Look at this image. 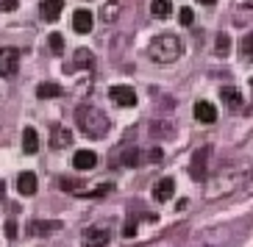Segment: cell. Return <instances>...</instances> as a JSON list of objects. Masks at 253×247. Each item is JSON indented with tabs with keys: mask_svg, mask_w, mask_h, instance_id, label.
<instances>
[{
	"mask_svg": "<svg viewBox=\"0 0 253 247\" xmlns=\"http://www.w3.org/2000/svg\"><path fill=\"white\" fill-rule=\"evenodd\" d=\"M47 45H50V53H53V56H61L67 42H64V36H61V34H50V36H47Z\"/></svg>",
	"mask_w": 253,
	"mask_h": 247,
	"instance_id": "obj_23",
	"label": "cell"
},
{
	"mask_svg": "<svg viewBox=\"0 0 253 247\" xmlns=\"http://www.w3.org/2000/svg\"><path fill=\"white\" fill-rule=\"evenodd\" d=\"M61 11H64V0H42L39 3V14H42L45 23H56L61 17Z\"/></svg>",
	"mask_w": 253,
	"mask_h": 247,
	"instance_id": "obj_8",
	"label": "cell"
},
{
	"mask_svg": "<svg viewBox=\"0 0 253 247\" xmlns=\"http://www.w3.org/2000/svg\"><path fill=\"white\" fill-rule=\"evenodd\" d=\"M220 98H223V103L228 106L231 111H239V108L245 106V100H242L239 89H234V86H225V89H220Z\"/></svg>",
	"mask_w": 253,
	"mask_h": 247,
	"instance_id": "obj_16",
	"label": "cell"
},
{
	"mask_svg": "<svg viewBox=\"0 0 253 247\" xmlns=\"http://www.w3.org/2000/svg\"><path fill=\"white\" fill-rule=\"evenodd\" d=\"M134 233H136V225H126V228H123V236H126V239L134 236Z\"/></svg>",
	"mask_w": 253,
	"mask_h": 247,
	"instance_id": "obj_32",
	"label": "cell"
},
{
	"mask_svg": "<svg viewBox=\"0 0 253 247\" xmlns=\"http://www.w3.org/2000/svg\"><path fill=\"white\" fill-rule=\"evenodd\" d=\"M195 120L203 122V125H211V122H217V108L209 100H198L195 103Z\"/></svg>",
	"mask_w": 253,
	"mask_h": 247,
	"instance_id": "obj_10",
	"label": "cell"
},
{
	"mask_svg": "<svg viewBox=\"0 0 253 247\" xmlns=\"http://www.w3.org/2000/svg\"><path fill=\"white\" fill-rule=\"evenodd\" d=\"M17 64H20V53H17V47H0V78L14 75Z\"/></svg>",
	"mask_w": 253,
	"mask_h": 247,
	"instance_id": "obj_5",
	"label": "cell"
},
{
	"mask_svg": "<svg viewBox=\"0 0 253 247\" xmlns=\"http://www.w3.org/2000/svg\"><path fill=\"white\" fill-rule=\"evenodd\" d=\"M178 20H181V25H186V28H189V25H192V8H181Z\"/></svg>",
	"mask_w": 253,
	"mask_h": 247,
	"instance_id": "obj_26",
	"label": "cell"
},
{
	"mask_svg": "<svg viewBox=\"0 0 253 247\" xmlns=\"http://www.w3.org/2000/svg\"><path fill=\"white\" fill-rule=\"evenodd\" d=\"M61 92H64V89H61L59 83H39V86H37V95H39V98H42V100H50V98H61Z\"/></svg>",
	"mask_w": 253,
	"mask_h": 247,
	"instance_id": "obj_20",
	"label": "cell"
},
{
	"mask_svg": "<svg viewBox=\"0 0 253 247\" xmlns=\"http://www.w3.org/2000/svg\"><path fill=\"white\" fill-rule=\"evenodd\" d=\"M181 53H184V45L172 34H159V36L150 39V45H148V56L156 64H172V61L181 59Z\"/></svg>",
	"mask_w": 253,
	"mask_h": 247,
	"instance_id": "obj_2",
	"label": "cell"
},
{
	"mask_svg": "<svg viewBox=\"0 0 253 247\" xmlns=\"http://www.w3.org/2000/svg\"><path fill=\"white\" fill-rule=\"evenodd\" d=\"M73 167L75 170H95L97 167V156L92 150H78L73 156Z\"/></svg>",
	"mask_w": 253,
	"mask_h": 247,
	"instance_id": "obj_14",
	"label": "cell"
},
{
	"mask_svg": "<svg viewBox=\"0 0 253 247\" xmlns=\"http://www.w3.org/2000/svg\"><path fill=\"white\" fill-rule=\"evenodd\" d=\"M81 239L86 247H106L109 239H112V233L106 231V228H86V231L81 233Z\"/></svg>",
	"mask_w": 253,
	"mask_h": 247,
	"instance_id": "obj_7",
	"label": "cell"
},
{
	"mask_svg": "<svg viewBox=\"0 0 253 247\" xmlns=\"http://www.w3.org/2000/svg\"><path fill=\"white\" fill-rule=\"evenodd\" d=\"M61 189H67V192H78V189H81V183H78V180H73V178H61Z\"/></svg>",
	"mask_w": 253,
	"mask_h": 247,
	"instance_id": "obj_27",
	"label": "cell"
},
{
	"mask_svg": "<svg viewBox=\"0 0 253 247\" xmlns=\"http://www.w3.org/2000/svg\"><path fill=\"white\" fill-rule=\"evenodd\" d=\"M56 231H61V222L59 219H45V222H31L28 225V233L31 236H50V233H56Z\"/></svg>",
	"mask_w": 253,
	"mask_h": 247,
	"instance_id": "obj_13",
	"label": "cell"
},
{
	"mask_svg": "<svg viewBox=\"0 0 253 247\" xmlns=\"http://www.w3.org/2000/svg\"><path fill=\"white\" fill-rule=\"evenodd\" d=\"M209 158H211V147H201V150H198V153L192 156V164H189V173H192V178L206 180V167H209Z\"/></svg>",
	"mask_w": 253,
	"mask_h": 247,
	"instance_id": "obj_6",
	"label": "cell"
},
{
	"mask_svg": "<svg viewBox=\"0 0 253 247\" xmlns=\"http://www.w3.org/2000/svg\"><path fill=\"white\" fill-rule=\"evenodd\" d=\"M172 195H175V180L172 178H159L153 183V200L167 203V200H172Z\"/></svg>",
	"mask_w": 253,
	"mask_h": 247,
	"instance_id": "obj_9",
	"label": "cell"
},
{
	"mask_svg": "<svg viewBox=\"0 0 253 247\" xmlns=\"http://www.w3.org/2000/svg\"><path fill=\"white\" fill-rule=\"evenodd\" d=\"M148 156H150V161H162V158H164V153H162V147H153V150L148 153Z\"/></svg>",
	"mask_w": 253,
	"mask_h": 247,
	"instance_id": "obj_30",
	"label": "cell"
},
{
	"mask_svg": "<svg viewBox=\"0 0 253 247\" xmlns=\"http://www.w3.org/2000/svg\"><path fill=\"white\" fill-rule=\"evenodd\" d=\"M117 14H120V0H109V6H103V11H100V17L106 23H114Z\"/></svg>",
	"mask_w": 253,
	"mask_h": 247,
	"instance_id": "obj_22",
	"label": "cell"
},
{
	"mask_svg": "<svg viewBox=\"0 0 253 247\" xmlns=\"http://www.w3.org/2000/svg\"><path fill=\"white\" fill-rule=\"evenodd\" d=\"M239 180H242V175H239L237 167H225V170H220L214 178L206 180L203 195H206V200H220V197L231 195V192L239 186Z\"/></svg>",
	"mask_w": 253,
	"mask_h": 247,
	"instance_id": "obj_3",
	"label": "cell"
},
{
	"mask_svg": "<svg viewBox=\"0 0 253 247\" xmlns=\"http://www.w3.org/2000/svg\"><path fill=\"white\" fill-rule=\"evenodd\" d=\"M73 144V131L70 128H61V125H56L50 131V147L53 150H61V147H70Z\"/></svg>",
	"mask_w": 253,
	"mask_h": 247,
	"instance_id": "obj_12",
	"label": "cell"
},
{
	"mask_svg": "<svg viewBox=\"0 0 253 247\" xmlns=\"http://www.w3.org/2000/svg\"><path fill=\"white\" fill-rule=\"evenodd\" d=\"M228 50H231V39H228V34H217L214 53L220 56V59H225V56H228Z\"/></svg>",
	"mask_w": 253,
	"mask_h": 247,
	"instance_id": "obj_21",
	"label": "cell"
},
{
	"mask_svg": "<svg viewBox=\"0 0 253 247\" xmlns=\"http://www.w3.org/2000/svg\"><path fill=\"white\" fill-rule=\"evenodd\" d=\"M109 192H112V183H100V186L89 189V192H81V195H86V197H100V195H109Z\"/></svg>",
	"mask_w": 253,
	"mask_h": 247,
	"instance_id": "obj_25",
	"label": "cell"
},
{
	"mask_svg": "<svg viewBox=\"0 0 253 247\" xmlns=\"http://www.w3.org/2000/svg\"><path fill=\"white\" fill-rule=\"evenodd\" d=\"M203 6H211V3H217V0H201Z\"/></svg>",
	"mask_w": 253,
	"mask_h": 247,
	"instance_id": "obj_34",
	"label": "cell"
},
{
	"mask_svg": "<svg viewBox=\"0 0 253 247\" xmlns=\"http://www.w3.org/2000/svg\"><path fill=\"white\" fill-rule=\"evenodd\" d=\"M242 53H245V59H251V36H245V42H242Z\"/></svg>",
	"mask_w": 253,
	"mask_h": 247,
	"instance_id": "obj_31",
	"label": "cell"
},
{
	"mask_svg": "<svg viewBox=\"0 0 253 247\" xmlns=\"http://www.w3.org/2000/svg\"><path fill=\"white\" fill-rule=\"evenodd\" d=\"M120 161H123L126 167H136V164L142 161V153H139L136 147H128L126 153H123V158H120Z\"/></svg>",
	"mask_w": 253,
	"mask_h": 247,
	"instance_id": "obj_24",
	"label": "cell"
},
{
	"mask_svg": "<svg viewBox=\"0 0 253 247\" xmlns=\"http://www.w3.org/2000/svg\"><path fill=\"white\" fill-rule=\"evenodd\" d=\"M75 122L89 139H103L109 134V117L95 106H78L75 108Z\"/></svg>",
	"mask_w": 253,
	"mask_h": 247,
	"instance_id": "obj_1",
	"label": "cell"
},
{
	"mask_svg": "<svg viewBox=\"0 0 253 247\" xmlns=\"http://www.w3.org/2000/svg\"><path fill=\"white\" fill-rule=\"evenodd\" d=\"M37 150H39L37 131H34V128H25V131H23V153H25V156H34Z\"/></svg>",
	"mask_w": 253,
	"mask_h": 247,
	"instance_id": "obj_18",
	"label": "cell"
},
{
	"mask_svg": "<svg viewBox=\"0 0 253 247\" xmlns=\"http://www.w3.org/2000/svg\"><path fill=\"white\" fill-rule=\"evenodd\" d=\"M17 0H0V11H14Z\"/></svg>",
	"mask_w": 253,
	"mask_h": 247,
	"instance_id": "obj_29",
	"label": "cell"
},
{
	"mask_svg": "<svg viewBox=\"0 0 253 247\" xmlns=\"http://www.w3.org/2000/svg\"><path fill=\"white\" fill-rule=\"evenodd\" d=\"M3 195H6V183L0 180V200H3Z\"/></svg>",
	"mask_w": 253,
	"mask_h": 247,
	"instance_id": "obj_33",
	"label": "cell"
},
{
	"mask_svg": "<svg viewBox=\"0 0 253 247\" xmlns=\"http://www.w3.org/2000/svg\"><path fill=\"white\" fill-rule=\"evenodd\" d=\"M150 14L156 17V20L170 17L172 14V3H170V0H153V3H150Z\"/></svg>",
	"mask_w": 253,
	"mask_h": 247,
	"instance_id": "obj_19",
	"label": "cell"
},
{
	"mask_svg": "<svg viewBox=\"0 0 253 247\" xmlns=\"http://www.w3.org/2000/svg\"><path fill=\"white\" fill-rule=\"evenodd\" d=\"M92 20H95V17H92L89 8H78V11L73 14V31L75 34H89L92 25H95Z\"/></svg>",
	"mask_w": 253,
	"mask_h": 247,
	"instance_id": "obj_11",
	"label": "cell"
},
{
	"mask_svg": "<svg viewBox=\"0 0 253 247\" xmlns=\"http://www.w3.org/2000/svg\"><path fill=\"white\" fill-rule=\"evenodd\" d=\"M6 236H8V239H14V236H17V222H14V219H8V222H6Z\"/></svg>",
	"mask_w": 253,
	"mask_h": 247,
	"instance_id": "obj_28",
	"label": "cell"
},
{
	"mask_svg": "<svg viewBox=\"0 0 253 247\" xmlns=\"http://www.w3.org/2000/svg\"><path fill=\"white\" fill-rule=\"evenodd\" d=\"M109 98H112L114 106H123V108H131V106H136V92L131 89V86H126V83H117V86H112V89H109Z\"/></svg>",
	"mask_w": 253,
	"mask_h": 247,
	"instance_id": "obj_4",
	"label": "cell"
},
{
	"mask_svg": "<svg viewBox=\"0 0 253 247\" xmlns=\"http://www.w3.org/2000/svg\"><path fill=\"white\" fill-rule=\"evenodd\" d=\"M95 67V53L86 47H78L73 56V70H92Z\"/></svg>",
	"mask_w": 253,
	"mask_h": 247,
	"instance_id": "obj_15",
	"label": "cell"
},
{
	"mask_svg": "<svg viewBox=\"0 0 253 247\" xmlns=\"http://www.w3.org/2000/svg\"><path fill=\"white\" fill-rule=\"evenodd\" d=\"M17 192L20 195H34L37 192V175L34 173H20V178H17Z\"/></svg>",
	"mask_w": 253,
	"mask_h": 247,
	"instance_id": "obj_17",
	"label": "cell"
}]
</instances>
